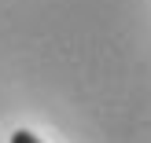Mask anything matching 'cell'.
Here are the masks:
<instances>
[{"label": "cell", "mask_w": 151, "mask_h": 143, "mask_svg": "<svg viewBox=\"0 0 151 143\" xmlns=\"http://www.w3.org/2000/svg\"><path fill=\"white\" fill-rule=\"evenodd\" d=\"M11 143H41L33 136V132H26V129H19V132H11Z\"/></svg>", "instance_id": "cell-1"}]
</instances>
